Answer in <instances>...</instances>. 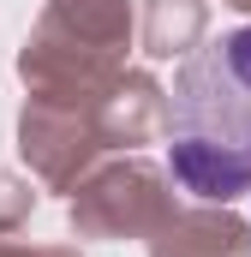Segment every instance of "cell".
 Listing matches in <instances>:
<instances>
[{
	"label": "cell",
	"mask_w": 251,
	"mask_h": 257,
	"mask_svg": "<svg viewBox=\"0 0 251 257\" xmlns=\"http://www.w3.org/2000/svg\"><path fill=\"white\" fill-rule=\"evenodd\" d=\"M168 168L209 203L251 192V24L186 54L168 102Z\"/></svg>",
	"instance_id": "cell-1"
}]
</instances>
